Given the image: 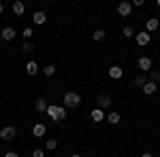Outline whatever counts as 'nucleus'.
<instances>
[{
    "mask_svg": "<svg viewBox=\"0 0 160 157\" xmlns=\"http://www.w3.org/2000/svg\"><path fill=\"white\" fill-rule=\"evenodd\" d=\"M96 102H98V109L105 110V109H109V106H111V96H109V94H100Z\"/></svg>",
    "mask_w": 160,
    "mask_h": 157,
    "instance_id": "423d86ee",
    "label": "nucleus"
},
{
    "mask_svg": "<svg viewBox=\"0 0 160 157\" xmlns=\"http://www.w3.org/2000/svg\"><path fill=\"white\" fill-rule=\"evenodd\" d=\"M118 13H120V17H128L132 13V4L130 2H120L118 4Z\"/></svg>",
    "mask_w": 160,
    "mask_h": 157,
    "instance_id": "39448f33",
    "label": "nucleus"
},
{
    "mask_svg": "<svg viewBox=\"0 0 160 157\" xmlns=\"http://www.w3.org/2000/svg\"><path fill=\"white\" fill-rule=\"evenodd\" d=\"M45 132H47V127H45L43 123H37V125L32 127V134H34L37 138H41V136H45Z\"/></svg>",
    "mask_w": 160,
    "mask_h": 157,
    "instance_id": "4468645a",
    "label": "nucleus"
},
{
    "mask_svg": "<svg viewBox=\"0 0 160 157\" xmlns=\"http://www.w3.org/2000/svg\"><path fill=\"white\" fill-rule=\"evenodd\" d=\"M2 11H4V7H2V2H0V13H2Z\"/></svg>",
    "mask_w": 160,
    "mask_h": 157,
    "instance_id": "7c9ffc66",
    "label": "nucleus"
},
{
    "mask_svg": "<svg viewBox=\"0 0 160 157\" xmlns=\"http://www.w3.org/2000/svg\"><path fill=\"white\" fill-rule=\"evenodd\" d=\"M107 119H109V123H111V125H118L122 117H120V113H109V115H107Z\"/></svg>",
    "mask_w": 160,
    "mask_h": 157,
    "instance_id": "6ab92c4d",
    "label": "nucleus"
},
{
    "mask_svg": "<svg viewBox=\"0 0 160 157\" xmlns=\"http://www.w3.org/2000/svg\"><path fill=\"white\" fill-rule=\"evenodd\" d=\"M34 109H37L38 113H47V109H49V104H47V100H43V98H38L37 102H34Z\"/></svg>",
    "mask_w": 160,
    "mask_h": 157,
    "instance_id": "9d476101",
    "label": "nucleus"
},
{
    "mask_svg": "<svg viewBox=\"0 0 160 157\" xmlns=\"http://www.w3.org/2000/svg\"><path fill=\"white\" fill-rule=\"evenodd\" d=\"M4 157H19V155H17V153H13V151H11V153H4Z\"/></svg>",
    "mask_w": 160,
    "mask_h": 157,
    "instance_id": "c85d7f7f",
    "label": "nucleus"
},
{
    "mask_svg": "<svg viewBox=\"0 0 160 157\" xmlns=\"http://www.w3.org/2000/svg\"><path fill=\"white\" fill-rule=\"evenodd\" d=\"M32 43H24V45H22V51H26V53H30V51H32Z\"/></svg>",
    "mask_w": 160,
    "mask_h": 157,
    "instance_id": "393cba45",
    "label": "nucleus"
},
{
    "mask_svg": "<svg viewBox=\"0 0 160 157\" xmlns=\"http://www.w3.org/2000/svg\"><path fill=\"white\" fill-rule=\"evenodd\" d=\"M105 36H107V32H105V30H94V34H92V40L100 43V40H105Z\"/></svg>",
    "mask_w": 160,
    "mask_h": 157,
    "instance_id": "a211bd4d",
    "label": "nucleus"
},
{
    "mask_svg": "<svg viewBox=\"0 0 160 157\" xmlns=\"http://www.w3.org/2000/svg\"><path fill=\"white\" fill-rule=\"evenodd\" d=\"M43 74H45V76H53V74H56V66H45V68H43Z\"/></svg>",
    "mask_w": 160,
    "mask_h": 157,
    "instance_id": "412c9836",
    "label": "nucleus"
},
{
    "mask_svg": "<svg viewBox=\"0 0 160 157\" xmlns=\"http://www.w3.org/2000/svg\"><path fill=\"white\" fill-rule=\"evenodd\" d=\"M0 36H2V40H13L15 38V30L13 28H2V34Z\"/></svg>",
    "mask_w": 160,
    "mask_h": 157,
    "instance_id": "ddd939ff",
    "label": "nucleus"
},
{
    "mask_svg": "<svg viewBox=\"0 0 160 157\" xmlns=\"http://www.w3.org/2000/svg\"><path fill=\"white\" fill-rule=\"evenodd\" d=\"M26 72H28V74H37L38 72V64L34 60H30L28 64H26Z\"/></svg>",
    "mask_w": 160,
    "mask_h": 157,
    "instance_id": "2eb2a0df",
    "label": "nucleus"
},
{
    "mask_svg": "<svg viewBox=\"0 0 160 157\" xmlns=\"http://www.w3.org/2000/svg\"><path fill=\"white\" fill-rule=\"evenodd\" d=\"M137 64H139V68H141L143 72H152V60H149V58H145V55H143V58H139V62H137Z\"/></svg>",
    "mask_w": 160,
    "mask_h": 157,
    "instance_id": "0eeeda50",
    "label": "nucleus"
},
{
    "mask_svg": "<svg viewBox=\"0 0 160 157\" xmlns=\"http://www.w3.org/2000/svg\"><path fill=\"white\" fill-rule=\"evenodd\" d=\"M32 157H45V153H43L41 149H34V151H32Z\"/></svg>",
    "mask_w": 160,
    "mask_h": 157,
    "instance_id": "a878e982",
    "label": "nucleus"
},
{
    "mask_svg": "<svg viewBox=\"0 0 160 157\" xmlns=\"http://www.w3.org/2000/svg\"><path fill=\"white\" fill-rule=\"evenodd\" d=\"M90 117H92V121H94V123H100L102 119H107V117H105V110H100V109H94Z\"/></svg>",
    "mask_w": 160,
    "mask_h": 157,
    "instance_id": "1a4fd4ad",
    "label": "nucleus"
},
{
    "mask_svg": "<svg viewBox=\"0 0 160 157\" xmlns=\"http://www.w3.org/2000/svg\"><path fill=\"white\" fill-rule=\"evenodd\" d=\"M62 102H64V109H77V106L81 104V96L75 94V91H66Z\"/></svg>",
    "mask_w": 160,
    "mask_h": 157,
    "instance_id": "f257e3e1",
    "label": "nucleus"
},
{
    "mask_svg": "<svg viewBox=\"0 0 160 157\" xmlns=\"http://www.w3.org/2000/svg\"><path fill=\"white\" fill-rule=\"evenodd\" d=\"M158 25H160V21L156 19V17H149V19H148V24H145V28H148V32H154V30H156Z\"/></svg>",
    "mask_w": 160,
    "mask_h": 157,
    "instance_id": "dca6fc26",
    "label": "nucleus"
},
{
    "mask_svg": "<svg viewBox=\"0 0 160 157\" xmlns=\"http://www.w3.org/2000/svg\"><path fill=\"white\" fill-rule=\"evenodd\" d=\"M156 4H158V7H160V0H158V2H156Z\"/></svg>",
    "mask_w": 160,
    "mask_h": 157,
    "instance_id": "473e14b6",
    "label": "nucleus"
},
{
    "mask_svg": "<svg viewBox=\"0 0 160 157\" xmlns=\"http://www.w3.org/2000/svg\"><path fill=\"white\" fill-rule=\"evenodd\" d=\"M124 36L128 38V36H135V30H132V28H130V25H126V28H124V32H122Z\"/></svg>",
    "mask_w": 160,
    "mask_h": 157,
    "instance_id": "b1692460",
    "label": "nucleus"
},
{
    "mask_svg": "<svg viewBox=\"0 0 160 157\" xmlns=\"http://www.w3.org/2000/svg\"><path fill=\"white\" fill-rule=\"evenodd\" d=\"M156 89H158V85L154 83V81H148V83L143 85V94H145V96H154Z\"/></svg>",
    "mask_w": 160,
    "mask_h": 157,
    "instance_id": "6e6552de",
    "label": "nucleus"
},
{
    "mask_svg": "<svg viewBox=\"0 0 160 157\" xmlns=\"http://www.w3.org/2000/svg\"><path fill=\"white\" fill-rule=\"evenodd\" d=\"M24 11H26V7H24V2H13V13L15 15H24Z\"/></svg>",
    "mask_w": 160,
    "mask_h": 157,
    "instance_id": "f3484780",
    "label": "nucleus"
},
{
    "mask_svg": "<svg viewBox=\"0 0 160 157\" xmlns=\"http://www.w3.org/2000/svg\"><path fill=\"white\" fill-rule=\"evenodd\" d=\"M0 79H2V72H0Z\"/></svg>",
    "mask_w": 160,
    "mask_h": 157,
    "instance_id": "72a5a7b5",
    "label": "nucleus"
},
{
    "mask_svg": "<svg viewBox=\"0 0 160 157\" xmlns=\"http://www.w3.org/2000/svg\"><path fill=\"white\" fill-rule=\"evenodd\" d=\"M141 157H154V155H152V153H143Z\"/></svg>",
    "mask_w": 160,
    "mask_h": 157,
    "instance_id": "c756f323",
    "label": "nucleus"
},
{
    "mask_svg": "<svg viewBox=\"0 0 160 157\" xmlns=\"http://www.w3.org/2000/svg\"><path fill=\"white\" fill-rule=\"evenodd\" d=\"M47 115H49L53 121H62V119H66V109H64V106H58V104H49Z\"/></svg>",
    "mask_w": 160,
    "mask_h": 157,
    "instance_id": "f03ea898",
    "label": "nucleus"
},
{
    "mask_svg": "<svg viewBox=\"0 0 160 157\" xmlns=\"http://www.w3.org/2000/svg\"><path fill=\"white\" fill-rule=\"evenodd\" d=\"M56 157H60V155H56Z\"/></svg>",
    "mask_w": 160,
    "mask_h": 157,
    "instance_id": "f704fd0d",
    "label": "nucleus"
},
{
    "mask_svg": "<svg viewBox=\"0 0 160 157\" xmlns=\"http://www.w3.org/2000/svg\"><path fill=\"white\" fill-rule=\"evenodd\" d=\"M0 138H2V140H13V138H15V127H13V125H4V127L0 130Z\"/></svg>",
    "mask_w": 160,
    "mask_h": 157,
    "instance_id": "7ed1b4c3",
    "label": "nucleus"
},
{
    "mask_svg": "<svg viewBox=\"0 0 160 157\" xmlns=\"http://www.w3.org/2000/svg\"><path fill=\"white\" fill-rule=\"evenodd\" d=\"M73 157H81V155H79V153H73Z\"/></svg>",
    "mask_w": 160,
    "mask_h": 157,
    "instance_id": "2f4dec72",
    "label": "nucleus"
},
{
    "mask_svg": "<svg viewBox=\"0 0 160 157\" xmlns=\"http://www.w3.org/2000/svg\"><path fill=\"white\" fill-rule=\"evenodd\" d=\"M32 34H34V30H32V28H26V30H24V36L26 38H30Z\"/></svg>",
    "mask_w": 160,
    "mask_h": 157,
    "instance_id": "bb28decb",
    "label": "nucleus"
},
{
    "mask_svg": "<svg viewBox=\"0 0 160 157\" xmlns=\"http://www.w3.org/2000/svg\"><path fill=\"white\" fill-rule=\"evenodd\" d=\"M47 149H49V151H53V149H56V146H58V140H56V138H49V140H47Z\"/></svg>",
    "mask_w": 160,
    "mask_h": 157,
    "instance_id": "5701e85b",
    "label": "nucleus"
},
{
    "mask_svg": "<svg viewBox=\"0 0 160 157\" xmlns=\"http://www.w3.org/2000/svg\"><path fill=\"white\" fill-rule=\"evenodd\" d=\"M143 4H145L143 0H135V2H132V7H143Z\"/></svg>",
    "mask_w": 160,
    "mask_h": 157,
    "instance_id": "cd10ccee",
    "label": "nucleus"
},
{
    "mask_svg": "<svg viewBox=\"0 0 160 157\" xmlns=\"http://www.w3.org/2000/svg\"><path fill=\"white\" fill-rule=\"evenodd\" d=\"M149 81L158 83V81H160V70H152V72H149Z\"/></svg>",
    "mask_w": 160,
    "mask_h": 157,
    "instance_id": "4be33fe9",
    "label": "nucleus"
},
{
    "mask_svg": "<svg viewBox=\"0 0 160 157\" xmlns=\"http://www.w3.org/2000/svg\"><path fill=\"white\" fill-rule=\"evenodd\" d=\"M122 74H124V70L120 68V66H111V68H109V76H111V79H115V81L122 79Z\"/></svg>",
    "mask_w": 160,
    "mask_h": 157,
    "instance_id": "f8f14e48",
    "label": "nucleus"
},
{
    "mask_svg": "<svg viewBox=\"0 0 160 157\" xmlns=\"http://www.w3.org/2000/svg\"><path fill=\"white\" fill-rule=\"evenodd\" d=\"M132 83H135L137 87H141V89H143V85L148 83V79H145L143 74H139V76H135V81H132Z\"/></svg>",
    "mask_w": 160,
    "mask_h": 157,
    "instance_id": "aec40b11",
    "label": "nucleus"
},
{
    "mask_svg": "<svg viewBox=\"0 0 160 157\" xmlns=\"http://www.w3.org/2000/svg\"><path fill=\"white\" fill-rule=\"evenodd\" d=\"M135 38H137V45H141V47L152 43V34L149 32H139V34H135Z\"/></svg>",
    "mask_w": 160,
    "mask_h": 157,
    "instance_id": "20e7f679",
    "label": "nucleus"
},
{
    "mask_svg": "<svg viewBox=\"0 0 160 157\" xmlns=\"http://www.w3.org/2000/svg\"><path fill=\"white\" fill-rule=\"evenodd\" d=\"M45 19H47V15H45L43 11H37L34 15H32V21H34L37 25H43V24H45Z\"/></svg>",
    "mask_w": 160,
    "mask_h": 157,
    "instance_id": "9b49d317",
    "label": "nucleus"
}]
</instances>
